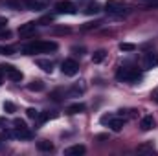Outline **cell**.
Returning a JSON list of instances; mask_svg holds the SVG:
<instances>
[{"instance_id":"cell-2","label":"cell","mask_w":158,"mask_h":156,"mask_svg":"<svg viewBox=\"0 0 158 156\" xmlns=\"http://www.w3.org/2000/svg\"><path fill=\"white\" fill-rule=\"evenodd\" d=\"M116 77L119 81H125V83H134V81H138V79L142 77V74L136 68H119Z\"/></svg>"},{"instance_id":"cell-9","label":"cell","mask_w":158,"mask_h":156,"mask_svg":"<svg viewBox=\"0 0 158 156\" xmlns=\"http://www.w3.org/2000/svg\"><path fill=\"white\" fill-rule=\"evenodd\" d=\"M24 6L28 9H31V11H42L46 7L44 2H40V0H24Z\"/></svg>"},{"instance_id":"cell-1","label":"cell","mask_w":158,"mask_h":156,"mask_svg":"<svg viewBox=\"0 0 158 156\" xmlns=\"http://www.w3.org/2000/svg\"><path fill=\"white\" fill-rule=\"evenodd\" d=\"M57 50V42L53 40H35L31 44H26L22 48V51L26 55H35V53H50Z\"/></svg>"},{"instance_id":"cell-10","label":"cell","mask_w":158,"mask_h":156,"mask_svg":"<svg viewBox=\"0 0 158 156\" xmlns=\"http://www.w3.org/2000/svg\"><path fill=\"white\" fill-rule=\"evenodd\" d=\"M85 153H86V147L85 145H72V147H68L64 151L66 156H79V154H85Z\"/></svg>"},{"instance_id":"cell-23","label":"cell","mask_w":158,"mask_h":156,"mask_svg":"<svg viewBox=\"0 0 158 156\" xmlns=\"http://www.w3.org/2000/svg\"><path fill=\"white\" fill-rule=\"evenodd\" d=\"M98 11H99V6H98V4H90V6L86 7V13H88V15H92V13H98Z\"/></svg>"},{"instance_id":"cell-16","label":"cell","mask_w":158,"mask_h":156,"mask_svg":"<svg viewBox=\"0 0 158 156\" xmlns=\"http://www.w3.org/2000/svg\"><path fill=\"white\" fill-rule=\"evenodd\" d=\"M105 57H107V51H105V50H98V51L92 55V63H96V64H98V63H103Z\"/></svg>"},{"instance_id":"cell-19","label":"cell","mask_w":158,"mask_h":156,"mask_svg":"<svg viewBox=\"0 0 158 156\" xmlns=\"http://www.w3.org/2000/svg\"><path fill=\"white\" fill-rule=\"evenodd\" d=\"M119 50H121V51H134L136 46L131 44V42H121V44H119Z\"/></svg>"},{"instance_id":"cell-25","label":"cell","mask_w":158,"mask_h":156,"mask_svg":"<svg viewBox=\"0 0 158 156\" xmlns=\"http://www.w3.org/2000/svg\"><path fill=\"white\" fill-rule=\"evenodd\" d=\"M6 6L15 7V9H20V2H15V0H7V2H6Z\"/></svg>"},{"instance_id":"cell-12","label":"cell","mask_w":158,"mask_h":156,"mask_svg":"<svg viewBox=\"0 0 158 156\" xmlns=\"http://www.w3.org/2000/svg\"><path fill=\"white\" fill-rule=\"evenodd\" d=\"M6 76L11 79V81H22V72H20V70H17L15 66H11V68L6 72Z\"/></svg>"},{"instance_id":"cell-11","label":"cell","mask_w":158,"mask_h":156,"mask_svg":"<svg viewBox=\"0 0 158 156\" xmlns=\"http://www.w3.org/2000/svg\"><path fill=\"white\" fill-rule=\"evenodd\" d=\"M155 127V117L153 116H143L142 121H140V129L142 130H151Z\"/></svg>"},{"instance_id":"cell-3","label":"cell","mask_w":158,"mask_h":156,"mask_svg":"<svg viewBox=\"0 0 158 156\" xmlns=\"http://www.w3.org/2000/svg\"><path fill=\"white\" fill-rule=\"evenodd\" d=\"M105 9H107L110 15H118V17H121V15H127L125 6H123V4H119V2H116V0H109V2L105 4Z\"/></svg>"},{"instance_id":"cell-8","label":"cell","mask_w":158,"mask_h":156,"mask_svg":"<svg viewBox=\"0 0 158 156\" xmlns=\"http://www.w3.org/2000/svg\"><path fill=\"white\" fill-rule=\"evenodd\" d=\"M125 125V117H110L109 119V127L114 130V132H119Z\"/></svg>"},{"instance_id":"cell-15","label":"cell","mask_w":158,"mask_h":156,"mask_svg":"<svg viewBox=\"0 0 158 156\" xmlns=\"http://www.w3.org/2000/svg\"><path fill=\"white\" fill-rule=\"evenodd\" d=\"M28 90H31V92H42L44 90V83L42 81H31L30 84H28Z\"/></svg>"},{"instance_id":"cell-13","label":"cell","mask_w":158,"mask_h":156,"mask_svg":"<svg viewBox=\"0 0 158 156\" xmlns=\"http://www.w3.org/2000/svg\"><path fill=\"white\" fill-rule=\"evenodd\" d=\"M37 66L42 68L44 72H48V74H52V70H53V63L52 61H44V59H39L37 61Z\"/></svg>"},{"instance_id":"cell-17","label":"cell","mask_w":158,"mask_h":156,"mask_svg":"<svg viewBox=\"0 0 158 156\" xmlns=\"http://www.w3.org/2000/svg\"><path fill=\"white\" fill-rule=\"evenodd\" d=\"M85 109H86V107H85L83 103H74V105H70V107H68V110H66V112H68V114H79V112H83Z\"/></svg>"},{"instance_id":"cell-6","label":"cell","mask_w":158,"mask_h":156,"mask_svg":"<svg viewBox=\"0 0 158 156\" xmlns=\"http://www.w3.org/2000/svg\"><path fill=\"white\" fill-rule=\"evenodd\" d=\"M155 66H158V53H155V51L145 53V59H143V68H145V70H151V68H155Z\"/></svg>"},{"instance_id":"cell-31","label":"cell","mask_w":158,"mask_h":156,"mask_svg":"<svg viewBox=\"0 0 158 156\" xmlns=\"http://www.w3.org/2000/svg\"><path fill=\"white\" fill-rule=\"evenodd\" d=\"M4 123H6V119H4V117H0V125H4Z\"/></svg>"},{"instance_id":"cell-5","label":"cell","mask_w":158,"mask_h":156,"mask_svg":"<svg viewBox=\"0 0 158 156\" xmlns=\"http://www.w3.org/2000/svg\"><path fill=\"white\" fill-rule=\"evenodd\" d=\"M55 11L57 13H64V15H72V13H76V6L72 4V2H68V0H61V2H57L55 4Z\"/></svg>"},{"instance_id":"cell-20","label":"cell","mask_w":158,"mask_h":156,"mask_svg":"<svg viewBox=\"0 0 158 156\" xmlns=\"http://www.w3.org/2000/svg\"><path fill=\"white\" fill-rule=\"evenodd\" d=\"M13 125H15V129H20V130H22V129H28V127H26V121L20 119V117H15V119H13Z\"/></svg>"},{"instance_id":"cell-28","label":"cell","mask_w":158,"mask_h":156,"mask_svg":"<svg viewBox=\"0 0 158 156\" xmlns=\"http://www.w3.org/2000/svg\"><path fill=\"white\" fill-rule=\"evenodd\" d=\"M6 26H7V18H6V17H0V30L6 28Z\"/></svg>"},{"instance_id":"cell-21","label":"cell","mask_w":158,"mask_h":156,"mask_svg":"<svg viewBox=\"0 0 158 156\" xmlns=\"http://www.w3.org/2000/svg\"><path fill=\"white\" fill-rule=\"evenodd\" d=\"M13 48L11 46H0V55H13Z\"/></svg>"},{"instance_id":"cell-30","label":"cell","mask_w":158,"mask_h":156,"mask_svg":"<svg viewBox=\"0 0 158 156\" xmlns=\"http://www.w3.org/2000/svg\"><path fill=\"white\" fill-rule=\"evenodd\" d=\"M155 101H156V103H158V90H156V92H155Z\"/></svg>"},{"instance_id":"cell-22","label":"cell","mask_w":158,"mask_h":156,"mask_svg":"<svg viewBox=\"0 0 158 156\" xmlns=\"http://www.w3.org/2000/svg\"><path fill=\"white\" fill-rule=\"evenodd\" d=\"M4 110H6V112H15V110H17V107H15L11 101H6V103H4Z\"/></svg>"},{"instance_id":"cell-29","label":"cell","mask_w":158,"mask_h":156,"mask_svg":"<svg viewBox=\"0 0 158 156\" xmlns=\"http://www.w3.org/2000/svg\"><path fill=\"white\" fill-rule=\"evenodd\" d=\"M6 72H4V68H2V64H0V83H2V76H4Z\"/></svg>"},{"instance_id":"cell-27","label":"cell","mask_w":158,"mask_h":156,"mask_svg":"<svg viewBox=\"0 0 158 156\" xmlns=\"http://www.w3.org/2000/svg\"><path fill=\"white\" fill-rule=\"evenodd\" d=\"M121 112H123V116L134 117V116H136V112H138V110H134V109H131V110H121Z\"/></svg>"},{"instance_id":"cell-4","label":"cell","mask_w":158,"mask_h":156,"mask_svg":"<svg viewBox=\"0 0 158 156\" xmlns=\"http://www.w3.org/2000/svg\"><path fill=\"white\" fill-rule=\"evenodd\" d=\"M79 72V64L77 61H74V59H66V61H63V74L64 76H76Z\"/></svg>"},{"instance_id":"cell-26","label":"cell","mask_w":158,"mask_h":156,"mask_svg":"<svg viewBox=\"0 0 158 156\" xmlns=\"http://www.w3.org/2000/svg\"><path fill=\"white\" fill-rule=\"evenodd\" d=\"M101 22H88V24H85L83 26V30H92V28H98Z\"/></svg>"},{"instance_id":"cell-7","label":"cell","mask_w":158,"mask_h":156,"mask_svg":"<svg viewBox=\"0 0 158 156\" xmlns=\"http://www.w3.org/2000/svg\"><path fill=\"white\" fill-rule=\"evenodd\" d=\"M35 22H26V24H22L20 28H19V35L20 37H28V35H31L33 31H35Z\"/></svg>"},{"instance_id":"cell-14","label":"cell","mask_w":158,"mask_h":156,"mask_svg":"<svg viewBox=\"0 0 158 156\" xmlns=\"http://www.w3.org/2000/svg\"><path fill=\"white\" fill-rule=\"evenodd\" d=\"M37 149L42 151V153H50V151H53V143H52V142L42 140V142H37Z\"/></svg>"},{"instance_id":"cell-24","label":"cell","mask_w":158,"mask_h":156,"mask_svg":"<svg viewBox=\"0 0 158 156\" xmlns=\"http://www.w3.org/2000/svg\"><path fill=\"white\" fill-rule=\"evenodd\" d=\"M26 114H28V117H31V119H37V117H39V110H35V109H28Z\"/></svg>"},{"instance_id":"cell-18","label":"cell","mask_w":158,"mask_h":156,"mask_svg":"<svg viewBox=\"0 0 158 156\" xmlns=\"http://www.w3.org/2000/svg\"><path fill=\"white\" fill-rule=\"evenodd\" d=\"M153 149H155V145H153V142H149V143L140 145V147H138V153H151Z\"/></svg>"}]
</instances>
